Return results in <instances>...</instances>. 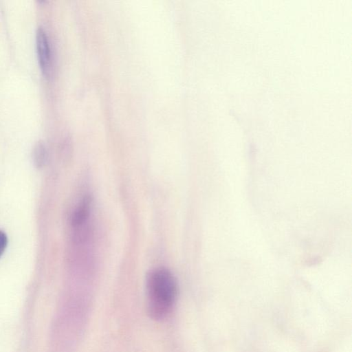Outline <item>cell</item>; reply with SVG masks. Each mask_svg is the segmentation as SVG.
Instances as JSON below:
<instances>
[{"label": "cell", "mask_w": 352, "mask_h": 352, "mask_svg": "<svg viewBox=\"0 0 352 352\" xmlns=\"http://www.w3.org/2000/svg\"><path fill=\"white\" fill-rule=\"evenodd\" d=\"M36 51L39 65L43 74L48 78L52 73V56L47 34L41 27L37 29L36 34Z\"/></svg>", "instance_id": "7a4b0ae2"}, {"label": "cell", "mask_w": 352, "mask_h": 352, "mask_svg": "<svg viewBox=\"0 0 352 352\" xmlns=\"http://www.w3.org/2000/svg\"><path fill=\"white\" fill-rule=\"evenodd\" d=\"M176 280L168 269L157 267L151 270L146 278V308L149 316L155 320L166 318L176 300Z\"/></svg>", "instance_id": "6da1fadb"}, {"label": "cell", "mask_w": 352, "mask_h": 352, "mask_svg": "<svg viewBox=\"0 0 352 352\" xmlns=\"http://www.w3.org/2000/svg\"><path fill=\"white\" fill-rule=\"evenodd\" d=\"M91 201L89 196L85 197L74 211L71 219L74 228L82 226L87 221L90 213Z\"/></svg>", "instance_id": "3957f363"}, {"label": "cell", "mask_w": 352, "mask_h": 352, "mask_svg": "<svg viewBox=\"0 0 352 352\" xmlns=\"http://www.w3.org/2000/svg\"><path fill=\"white\" fill-rule=\"evenodd\" d=\"M8 245V237L6 234L0 230V257L4 253Z\"/></svg>", "instance_id": "5b68a950"}, {"label": "cell", "mask_w": 352, "mask_h": 352, "mask_svg": "<svg viewBox=\"0 0 352 352\" xmlns=\"http://www.w3.org/2000/svg\"><path fill=\"white\" fill-rule=\"evenodd\" d=\"M32 158L37 168H41L45 165L47 160V149L43 142L39 141L34 145Z\"/></svg>", "instance_id": "277c9868"}]
</instances>
